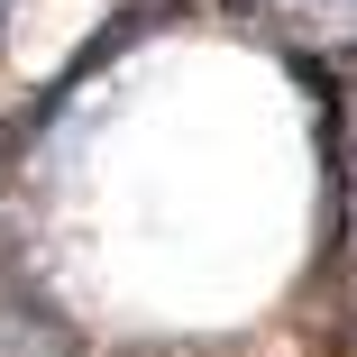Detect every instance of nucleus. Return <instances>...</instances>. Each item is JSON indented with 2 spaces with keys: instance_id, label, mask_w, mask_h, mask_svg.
<instances>
[{
  "instance_id": "1",
  "label": "nucleus",
  "mask_w": 357,
  "mask_h": 357,
  "mask_svg": "<svg viewBox=\"0 0 357 357\" xmlns=\"http://www.w3.org/2000/svg\"><path fill=\"white\" fill-rule=\"evenodd\" d=\"M0 10H10V0H0Z\"/></svg>"
}]
</instances>
